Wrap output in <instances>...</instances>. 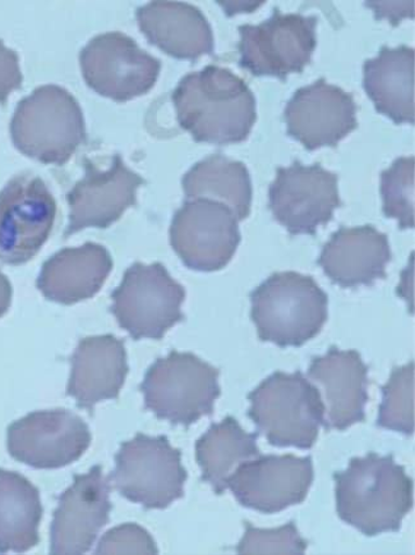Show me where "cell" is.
I'll return each instance as SVG.
<instances>
[{
  "mask_svg": "<svg viewBox=\"0 0 415 555\" xmlns=\"http://www.w3.org/2000/svg\"><path fill=\"white\" fill-rule=\"evenodd\" d=\"M171 98L179 125L197 142L239 144L256 124L254 92L228 68L207 66L184 76Z\"/></svg>",
  "mask_w": 415,
  "mask_h": 555,
  "instance_id": "1",
  "label": "cell"
},
{
  "mask_svg": "<svg viewBox=\"0 0 415 555\" xmlns=\"http://www.w3.org/2000/svg\"><path fill=\"white\" fill-rule=\"evenodd\" d=\"M336 511L363 535L397 532L413 508V480L392 454L369 452L334 475Z\"/></svg>",
  "mask_w": 415,
  "mask_h": 555,
  "instance_id": "2",
  "label": "cell"
},
{
  "mask_svg": "<svg viewBox=\"0 0 415 555\" xmlns=\"http://www.w3.org/2000/svg\"><path fill=\"white\" fill-rule=\"evenodd\" d=\"M250 304L259 338L282 348L302 347L327 322V295L310 275L275 273L250 294Z\"/></svg>",
  "mask_w": 415,
  "mask_h": 555,
  "instance_id": "3",
  "label": "cell"
},
{
  "mask_svg": "<svg viewBox=\"0 0 415 555\" xmlns=\"http://www.w3.org/2000/svg\"><path fill=\"white\" fill-rule=\"evenodd\" d=\"M248 417L277 448L311 450L324 425L320 391L303 373L276 372L248 395Z\"/></svg>",
  "mask_w": 415,
  "mask_h": 555,
  "instance_id": "4",
  "label": "cell"
},
{
  "mask_svg": "<svg viewBox=\"0 0 415 555\" xmlns=\"http://www.w3.org/2000/svg\"><path fill=\"white\" fill-rule=\"evenodd\" d=\"M11 134L14 146L28 158L66 165L86 137L81 106L66 89L46 85L20 102Z\"/></svg>",
  "mask_w": 415,
  "mask_h": 555,
  "instance_id": "5",
  "label": "cell"
},
{
  "mask_svg": "<svg viewBox=\"0 0 415 555\" xmlns=\"http://www.w3.org/2000/svg\"><path fill=\"white\" fill-rule=\"evenodd\" d=\"M220 372L190 352L156 360L141 384L146 409L173 425L190 426L213 412Z\"/></svg>",
  "mask_w": 415,
  "mask_h": 555,
  "instance_id": "6",
  "label": "cell"
},
{
  "mask_svg": "<svg viewBox=\"0 0 415 555\" xmlns=\"http://www.w3.org/2000/svg\"><path fill=\"white\" fill-rule=\"evenodd\" d=\"M187 478L182 452L171 447L166 436L140 433L121 443L109 479L128 501L146 509H166L184 495Z\"/></svg>",
  "mask_w": 415,
  "mask_h": 555,
  "instance_id": "7",
  "label": "cell"
},
{
  "mask_svg": "<svg viewBox=\"0 0 415 555\" xmlns=\"http://www.w3.org/2000/svg\"><path fill=\"white\" fill-rule=\"evenodd\" d=\"M112 298V312L120 328L135 340H159L184 319L185 291L160 262H134Z\"/></svg>",
  "mask_w": 415,
  "mask_h": 555,
  "instance_id": "8",
  "label": "cell"
},
{
  "mask_svg": "<svg viewBox=\"0 0 415 555\" xmlns=\"http://www.w3.org/2000/svg\"><path fill=\"white\" fill-rule=\"evenodd\" d=\"M317 23L316 16L275 9L260 25L239 26V66L254 76L283 81L291 74H302L317 46Z\"/></svg>",
  "mask_w": 415,
  "mask_h": 555,
  "instance_id": "9",
  "label": "cell"
},
{
  "mask_svg": "<svg viewBox=\"0 0 415 555\" xmlns=\"http://www.w3.org/2000/svg\"><path fill=\"white\" fill-rule=\"evenodd\" d=\"M82 75L98 94L126 103L155 87L161 63L121 33L92 39L80 55Z\"/></svg>",
  "mask_w": 415,
  "mask_h": 555,
  "instance_id": "10",
  "label": "cell"
},
{
  "mask_svg": "<svg viewBox=\"0 0 415 555\" xmlns=\"http://www.w3.org/2000/svg\"><path fill=\"white\" fill-rule=\"evenodd\" d=\"M55 216L54 197L41 178L14 177L0 192V261H30L52 233Z\"/></svg>",
  "mask_w": 415,
  "mask_h": 555,
  "instance_id": "11",
  "label": "cell"
},
{
  "mask_svg": "<svg viewBox=\"0 0 415 555\" xmlns=\"http://www.w3.org/2000/svg\"><path fill=\"white\" fill-rule=\"evenodd\" d=\"M170 244L183 264L197 272H218L241 244L238 219L226 205L198 198L176 212Z\"/></svg>",
  "mask_w": 415,
  "mask_h": 555,
  "instance_id": "12",
  "label": "cell"
},
{
  "mask_svg": "<svg viewBox=\"0 0 415 555\" xmlns=\"http://www.w3.org/2000/svg\"><path fill=\"white\" fill-rule=\"evenodd\" d=\"M338 181V176L321 165L295 162L278 167L269 190L270 210L291 236H313L319 227L332 222L341 206Z\"/></svg>",
  "mask_w": 415,
  "mask_h": 555,
  "instance_id": "13",
  "label": "cell"
},
{
  "mask_svg": "<svg viewBox=\"0 0 415 555\" xmlns=\"http://www.w3.org/2000/svg\"><path fill=\"white\" fill-rule=\"evenodd\" d=\"M314 480L313 461L295 454L260 455L238 466L228 489L242 505L264 515L302 504Z\"/></svg>",
  "mask_w": 415,
  "mask_h": 555,
  "instance_id": "14",
  "label": "cell"
},
{
  "mask_svg": "<svg viewBox=\"0 0 415 555\" xmlns=\"http://www.w3.org/2000/svg\"><path fill=\"white\" fill-rule=\"evenodd\" d=\"M91 443L89 426L67 410L36 411L9 428L7 447L14 460L39 468L74 464Z\"/></svg>",
  "mask_w": 415,
  "mask_h": 555,
  "instance_id": "15",
  "label": "cell"
},
{
  "mask_svg": "<svg viewBox=\"0 0 415 555\" xmlns=\"http://www.w3.org/2000/svg\"><path fill=\"white\" fill-rule=\"evenodd\" d=\"M284 118L289 137L310 152L335 147L358 127L353 96L325 78L297 90Z\"/></svg>",
  "mask_w": 415,
  "mask_h": 555,
  "instance_id": "16",
  "label": "cell"
},
{
  "mask_svg": "<svg viewBox=\"0 0 415 555\" xmlns=\"http://www.w3.org/2000/svg\"><path fill=\"white\" fill-rule=\"evenodd\" d=\"M111 486L103 468L75 476L74 483L60 496L50 530V553L83 554L94 545L99 532L109 521Z\"/></svg>",
  "mask_w": 415,
  "mask_h": 555,
  "instance_id": "17",
  "label": "cell"
},
{
  "mask_svg": "<svg viewBox=\"0 0 415 555\" xmlns=\"http://www.w3.org/2000/svg\"><path fill=\"white\" fill-rule=\"evenodd\" d=\"M86 173L70 190L69 224L64 236L85 228H107L138 203V190L145 180L125 165L119 155L114 156L107 170H100L86 162Z\"/></svg>",
  "mask_w": 415,
  "mask_h": 555,
  "instance_id": "18",
  "label": "cell"
},
{
  "mask_svg": "<svg viewBox=\"0 0 415 555\" xmlns=\"http://www.w3.org/2000/svg\"><path fill=\"white\" fill-rule=\"evenodd\" d=\"M309 380L317 388L324 403V428L345 431L366 420L368 366L355 350L332 347L313 358Z\"/></svg>",
  "mask_w": 415,
  "mask_h": 555,
  "instance_id": "19",
  "label": "cell"
},
{
  "mask_svg": "<svg viewBox=\"0 0 415 555\" xmlns=\"http://www.w3.org/2000/svg\"><path fill=\"white\" fill-rule=\"evenodd\" d=\"M389 238L374 225L340 227L326 242L319 266L341 288L374 286L391 261Z\"/></svg>",
  "mask_w": 415,
  "mask_h": 555,
  "instance_id": "20",
  "label": "cell"
},
{
  "mask_svg": "<svg viewBox=\"0 0 415 555\" xmlns=\"http://www.w3.org/2000/svg\"><path fill=\"white\" fill-rule=\"evenodd\" d=\"M67 395L78 408L94 410L99 402L116 400L127 378L125 341L114 336L85 338L70 360Z\"/></svg>",
  "mask_w": 415,
  "mask_h": 555,
  "instance_id": "21",
  "label": "cell"
},
{
  "mask_svg": "<svg viewBox=\"0 0 415 555\" xmlns=\"http://www.w3.org/2000/svg\"><path fill=\"white\" fill-rule=\"evenodd\" d=\"M135 17L147 40L173 59L196 61L213 52L212 28L195 5L153 2L140 7Z\"/></svg>",
  "mask_w": 415,
  "mask_h": 555,
  "instance_id": "22",
  "label": "cell"
},
{
  "mask_svg": "<svg viewBox=\"0 0 415 555\" xmlns=\"http://www.w3.org/2000/svg\"><path fill=\"white\" fill-rule=\"evenodd\" d=\"M112 269L111 254L102 245L89 242L81 247L64 248L42 267L38 288L50 301L74 305L94 297Z\"/></svg>",
  "mask_w": 415,
  "mask_h": 555,
  "instance_id": "23",
  "label": "cell"
},
{
  "mask_svg": "<svg viewBox=\"0 0 415 555\" xmlns=\"http://www.w3.org/2000/svg\"><path fill=\"white\" fill-rule=\"evenodd\" d=\"M414 69L415 52L406 46H385L363 64V89L376 111L397 125H414Z\"/></svg>",
  "mask_w": 415,
  "mask_h": 555,
  "instance_id": "24",
  "label": "cell"
},
{
  "mask_svg": "<svg viewBox=\"0 0 415 555\" xmlns=\"http://www.w3.org/2000/svg\"><path fill=\"white\" fill-rule=\"evenodd\" d=\"M183 190L187 201L207 198L228 206L238 222L250 215L252 182L243 163L211 155L193 166L183 177Z\"/></svg>",
  "mask_w": 415,
  "mask_h": 555,
  "instance_id": "25",
  "label": "cell"
},
{
  "mask_svg": "<svg viewBox=\"0 0 415 555\" xmlns=\"http://www.w3.org/2000/svg\"><path fill=\"white\" fill-rule=\"evenodd\" d=\"M260 434H248L232 416L212 424L196 443V459L203 469L202 480L210 483L213 492L221 495L228 489V480L245 462L260 457L257 447Z\"/></svg>",
  "mask_w": 415,
  "mask_h": 555,
  "instance_id": "26",
  "label": "cell"
},
{
  "mask_svg": "<svg viewBox=\"0 0 415 555\" xmlns=\"http://www.w3.org/2000/svg\"><path fill=\"white\" fill-rule=\"evenodd\" d=\"M41 517L38 488L0 468V553H25L38 545Z\"/></svg>",
  "mask_w": 415,
  "mask_h": 555,
  "instance_id": "27",
  "label": "cell"
},
{
  "mask_svg": "<svg viewBox=\"0 0 415 555\" xmlns=\"http://www.w3.org/2000/svg\"><path fill=\"white\" fill-rule=\"evenodd\" d=\"M414 373L413 361L392 370L389 382L382 387V402L377 418L380 428L413 436Z\"/></svg>",
  "mask_w": 415,
  "mask_h": 555,
  "instance_id": "28",
  "label": "cell"
},
{
  "mask_svg": "<svg viewBox=\"0 0 415 555\" xmlns=\"http://www.w3.org/2000/svg\"><path fill=\"white\" fill-rule=\"evenodd\" d=\"M415 158L403 156L392 163L381 175V195L384 215L397 219L400 230H413Z\"/></svg>",
  "mask_w": 415,
  "mask_h": 555,
  "instance_id": "29",
  "label": "cell"
},
{
  "mask_svg": "<svg viewBox=\"0 0 415 555\" xmlns=\"http://www.w3.org/2000/svg\"><path fill=\"white\" fill-rule=\"evenodd\" d=\"M245 528L237 546L239 554H304L309 546L293 521L278 529H257L249 522Z\"/></svg>",
  "mask_w": 415,
  "mask_h": 555,
  "instance_id": "30",
  "label": "cell"
},
{
  "mask_svg": "<svg viewBox=\"0 0 415 555\" xmlns=\"http://www.w3.org/2000/svg\"><path fill=\"white\" fill-rule=\"evenodd\" d=\"M96 554H157L159 550L150 533L138 524L114 528L100 540Z\"/></svg>",
  "mask_w": 415,
  "mask_h": 555,
  "instance_id": "31",
  "label": "cell"
},
{
  "mask_svg": "<svg viewBox=\"0 0 415 555\" xmlns=\"http://www.w3.org/2000/svg\"><path fill=\"white\" fill-rule=\"evenodd\" d=\"M23 81L17 53L0 40V103L7 102L13 91L23 87Z\"/></svg>",
  "mask_w": 415,
  "mask_h": 555,
  "instance_id": "32",
  "label": "cell"
},
{
  "mask_svg": "<svg viewBox=\"0 0 415 555\" xmlns=\"http://www.w3.org/2000/svg\"><path fill=\"white\" fill-rule=\"evenodd\" d=\"M12 302V286L7 276L0 272V318L9 311Z\"/></svg>",
  "mask_w": 415,
  "mask_h": 555,
  "instance_id": "33",
  "label": "cell"
}]
</instances>
